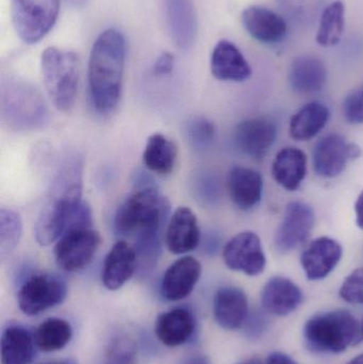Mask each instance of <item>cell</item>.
<instances>
[{"mask_svg":"<svg viewBox=\"0 0 363 364\" xmlns=\"http://www.w3.org/2000/svg\"><path fill=\"white\" fill-rule=\"evenodd\" d=\"M349 364H363V353L362 355H359V356L354 358Z\"/></svg>","mask_w":363,"mask_h":364,"instance_id":"cell-45","label":"cell"},{"mask_svg":"<svg viewBox=\"0 0 363 364\" xmlns=\"http://www.w3.org/2000/svg\"><path fill=\"white\" fill-rule=\"evenodd\" d=\"M195 318L190 310L175 308L158 318L155 331L158 340L168 348L187 343L195 331Z\"/></svg>","mask_w":363,"mask_h":364,"instance_id":"cell-25","label":"cell"},{"mask_svg":"<svg viewBox=\"0 0 363 364\" xmlns=\"http://www.w3.org/2000/svg\"><path fill=\"white\" fill-rule=\"evenodd\" d=\"M178 149L164 134H151L143 151V164L149 172L160 176L172 174L176 166Z\"/></svg>","mask_w":363,"mask_h":364,"instance_id":"cell-28","label":"cell"},{"mask_svg":"<svg viewBox=\"0 0 363 364\" xmlns=\"http://www.w3.org/2000/svg\"><path fill=\"white\" fill-rule=\"evenodd\" d=\"M360 155V147L347 142L345 136L339 134H326L318 141L313 149V170L318 176L335 178L345 170L350 161L357 159Z\"/></svg>","mask_w":363,"mask_h":364,"instance_id":"cell-9","label":"cell"},{"mask_svg":"<svg viewBox=\"0 0 363 364\" xmlns=\"http://www.w3.org/2000/svg\"><path fill=\"white\" fill-rule=\"evenodd\" d=\"M242 23L251 38L264 44H276L287 36L286 19L264 6H251L245 9Z\"/></svg>","mask_w":363,"mask_h":364,"instance_id":"cell-18","label":"cell"},{"mask_svg":"<svg viewBox=\"0 0 363 364\" xmlns=\"http://www.w3.org/2000/svg\"><path fill=\"white\" fill-rule=\"evenodd\" d=\"M102 244L92 227L68 229L55 244V262L66 272H78L91 263Z\"/></svg>","mask_w":363,"mask_h":364,"instance_id":"cell-8","label":"cell"},{"mask_svg":"<svg viewBox=\"0 0 363 364\" xmlns=\"http://www.w3.org/2000/svg\"><path fill=\"white\" fill-rule=\"evenodd\" d=\"M278 128L269 117H251L237 126L234 143L241 153L251 159H264L276 142Z\"/></svg>","mask_w":363,"mask_h":364,"instance_id":"cell-13","label":"cell"},{"mask_svg":"<svg viewBox=\"0 0 363 364\" xmlns=\"http://www.w3.org/2000/svg\"><path fill=\"white\" fill-rule=\"evenodd\" d=\"M2 119L17 129L40 127L47 119V107L40 92L23 79H2Z\"/></svg>","mask_w":363,"mask_h":364,"instance_id":"cell-5","label":"cell"},{"mask_svg":"<svg viewBox=\"0 0 363 364\" xmlns=\"http://www.w3.org/2000/svg\"><path fill=\"white\" fill-rule=\"evenodd\" d=\"M23 235V223L17 212L0 209V255L2 258L10 255L18 245Z\"/></svg>","mask_w":363,"mask_h":364,"instance_id":"cell-32","label":"cell"},{"mask_svg":"<svg viewBox=\"0 0 363 364\" xmlns=\"http://www.w3.org/2000/svg\"><path fill=\"white\" fill-rule=\"evenodd\" d=\"M363 341V320L362 322V325H360V331H359V336H358L357 342L356 343H360V342Z\"/></svg>","mask_w":363,"mask_h":364,"instance_id":"cell-46","label":"cell"},{"mask_svg":"<svg viewBox=\"0 0 363 364\" xmlns=\"http://www.w3.org/2000/svg\"><path fill=\"white\" fill-rule=\"evenodd\" d=\"M34 336L21 326H10L1 336V364H31Z\"/></svg>","mask_w":363,"mask_h":364,"instance_id":"cell-29","label":"cell"},{"mask_svg":"<svg viewBox=\"0 0 363 364\" xmlns=\"http://www.w3.org/2000/svg\"><path fill=\"white\" fill-rule=\"evenodd\" d=\"M327 82V68L319 58L300 55L290 64L289 83L296 93L315 94L322 91Z\"/></svg>","mask_w":363,"mask_h":364,"instance_id":"cell-24","label":"cell"},{"mask_svg":"<svg viewBox=\"0 0 363 364\" xmlns=\"http://www.w3.org/2000/svg\"><path fill=\"white\" fill-rule=\"evenodd\" d=\"M180 364H211V363L207 357L195 355V356L188 357Z\"/></svg>","mask_w":363,"mask_h":364,"instance_id":"cell-43","label":"cell"},{"mask_svg":"<svg viewBox=\"0 0 363 364\" xmlns=\"http://www.w3.org/2000/svg\"><path fill=\"white\" fill-rule=\"evenodd\" d=\"M60 0H11L15 31L26 44H36L55 25Z\"/></svg>","mask_w":363,"mask_h":364,"instance_id":"cell-6","label":"cell"},{"mask_svg":"<svg viewBox=\"0 0 363 364\" xmlns=\"http://www.w3.org/2000/svg\"><path fill=\"white\" fill-rule=\"evenodd\" d=\"M272 175L274 181L285 190L290 192L298 190L306 178V154L296 147L281 149L273 161Z\"/></svg>","mask_w":363,"mask_h":364,"instance_id":"cell-26","label":"cell"},{"mask_svg":"<svg viewBox=\"0 0 363 364\" xmlns=\"http://www.w3.org/2000/svg\"><path fill=\"white\" fill-rule=\"evenodd\" d=\"M226 267L247 276H258L266 267L261 239L254 231H242L232 237L223 247Z\"/></svg>","mask_w":363,"mask_h":364,"instance_id":"cell-10","label":"cell"},{"mask_svg":"<svg viewBox=\"0 0 363 364\" xmlns=\"http://www.w3.org/2000/svg\"><path fill=\"white\" fill-rule=\"evenodd\" d=\"M138 269V256L134 245L119 241L109 250L102 269V282L108 290L121 289Z\"/></svg>","mask_w":363,"mask_h":364,"instance_id":"cell-21","label":"cell"},{"mask_svg":"<svg viewBox=\"0 0 363 364\" xmlns=\"http://www.w3.org/2000/svg\"><path fill=\"white\" fill-rule=\"evenodd\" d=\"M72 337V328L67 321L51 318L44 321L34 333L36 348L51 353L65 348Z\"/></svg>","mask_w":363,"mask_h":364,"instance_id":"cell-31","label":"cell"},{"mask_svg":"<svg viewBox=\"0 0 363 364\" xmlns=\"http://www.w3.org/2000/svg\"><path fill=\"white\" fill-rule=\"evenodd\" d=\"M67 295V284L59 275L38 273L27 278L19 289V309L27 316H38L61 305Z\"/></svg>","mask_w":363,"mask_h":364,"instance_id":"cell-7","label":"cell"},{"mask_svg":"<svg viewBox=\"0 0 363 364\" xmlns=\"http://www.w3.org/2000/svg\"><path fill=\"white\" fill-rule=\"evenodd\" d=\"M45 89L57 110L68 113L74 109L80 81V60L74 51L47 47L40 55Z\"/></svg>","mask_w":363,"mask_h":364,"instance_id":"cell-3","label":"cell"},{"mask_svg":"<svg viewBox=\"0 0 363 364\" xmlns=\"http://www.w3.org/2000/svg\"><path fill=\"white\" fill-rule=\"evenodd\" d=\"M266 364H298V363L283 353L275 352L268 357Z\"/></svg>","mask_w":363,"mask_h":364,"instance_id":"cell-41","label":"cell"},{"mask_svg":"<svg viewBox=\"0 0 363 364\" xmlns=\"http://www.w3.org/2000/svg\"><path fill=\"white\" fill-rule=\"evenodd\" d=\"M343 248L335 239L320 237L313 240L300 256V265L309 280L327 277L340 262Z\"/></svg>","mask_w":363,"mask_h":364,"instance_id":"cell-14","label":"cell"},{"mask_svg":"<svg viewBox=\"0 0 363 364\" xmlns=\"http://www.w3.org/2000/svg\"><path fill=\"white\" fill-rule=\"evenodd\" d=\"M187 136L190 144L195 149H209L217 140V127L207 117H194L188 122Z\"/></svg>","mask_w":363,"mask_h":364,"instance_id":"cell-33","label":"cell"},{"mask_svg":"<svg viewBox=\"0 0 363 364\" xmlns=\"http://www.w3.org/2000/svg\"><path fill=\"white\" fill-rule=\"evenodd\" d=\"M44 364H76L74 360H62V361H57V363H44Z\"/></svg>","mask_w":363,"mask_h":364,"instance_id":"cell-47","label":"cell"},{"mask_svg":"<svg viewBox=\"0 0 363 364\" xmlns=\"http://www.w3.org/2000/svg\"><path fill=\"white\" fill-rule=\"evenodd\" d=\"M163 2L173 43L180 50H189L197 36V15L194 0H163Z\"/></svg>","mask_w":363,"mask_h":364,"instance_id":"cell-15","label":"cell"},{"mask_svg":"<svg viewBox=\"0 0 363 364\" xmlns=\"http://www.w3.org/2000/svg\"><path fill=\"white\" fill-rule=\"evenodd\" d=\"M343 117L353 125L363 124V85L353 90L345 97L342 106Z\"/></svg>","mask_w":363,"mask_h":364,"instance_id":"cell-37","label":"cell"},{"mask_svg":"<svg viewBox=\"0 0 363 364\" xmlns=\"http://www.w3.org/2000/svg\"><path fill=\"white\" fill-rule=\"evenodd\" d=\"M220 245H221V239L217 233L210 232L205 237L204 248L207 254L215 255V252H219Z\"/></svg>","mask_w":363,"mask_h":364,"instance_id":"cell-40","label":"cell"},{"mask_svg":"<svg viewBox=\"0 0 363 364\" xmlns=\"http://www.w3.org/2000/svg\"><path fill=\"white\" fill-rule=\"evenodd\" d=\"M213 316L215 322L227 331L243 326L249 316V301L244 291L237 287H223L215 295Z\"/></svg>","mask_w":363,"mask_h":364,"instance_id":"cell-23","label":"cell"},{"mask_svg":"<svg viewBox=\"0 0 363 364\" xmlns=\"http://www.w3.org/2000/svg\"><path fill=\"white\" fill-rule=\"evenodd\" d=\"M200 182V186H198L196 192L200 194L202 200L206 201V203H215V201L219 200V183L215 178L209 176L202 177Z\"/></svg>","mask_w":363,"mask_h":364,"instance_id":"cell-38","label":"cell"},{"mask_svg":"<svg viewBox=\"0 0 363 364\" xmlns=\"http://www.w3.org/2000/svg\"><path fill=\"white\" fill-rule=\"evenodd\" d=\"M175 58L172 53H163L153 64V74L155 77H166L174 70Z\"/></svg>","mask_w":363,"mask_h":364,"instance_id":"cell-39","label":"cell"},{"mask_svg":"<svg viewBox=\"0 0 363 364\" xmlns=\"http://www.w3.org/2000/svg\"><path fill=\"white\" fill-rule=\"evenodd\" d=\"M345 29V4L341 0H337L326 6L322 12L315 40L321 46H335L342 38Z\"/></svg>","mask_w":363,"mask_h":364,"instance_id":"cell-30","label":"cell"},{"mask_svg":"<svg viewBox=\"0 0 363 364\" xmlns=\"http://www.w3.org/2000/svg\"><path fill=\"white\" fill-rule=\"evenodd\" d=\"M65 1L74 8H82L87 4V0H65Z\"/></svg>","mask_w":363,"mask_h":364,"instance_id":"cell-44","label":"cell"},{"mask_svg":"<svg viewBox=\"0 0 363 364\" xmlns=\"http://www.w3.org/2000/svg\"><path fill=\"white\" fill-rule=\"evenodd\" d=\"M341 299L353 305H363V267L352 272L339 291Z\"/></svg>","mask_w":363,"mask_h":364,"instance_id":"cell-36","label":"cell"},{"mask_svg":"<svg viewBox=\"0 0 363 364\" xmlns=\"http://www.w3.org/2000/svg\"><path fill=\"white\" fill-rule=\"evenodd\" d=\"M127 45L123 32L109 28L98 36L90 53L87 80L92 105L99 114L112 113L123 92Z\"/></svg>","mask_w":363,"mask_h":364,"instance_id":"cell-2","label":"cell"},{"mask_svg":"<svg viewBox=\"0 0 363 364\" xmlns=\"http://www.w3.org/2000/svg\"><path fill=\"white\" fill-rule=\"evenodd\" d=\"M170 210L168 199L155 186L139 188L117 209L115 230L134 240V247L141 259L156 260L161 255L162 233Z\"/></svg>","mask_w":363,"mask_h":364,"instance_id":"cell-1","label":"cell"},{"mask_svg":"<svg viewBox=\"0 0 363 364\" xmlns=\"http://www.w3.org/2000/svg\"><path fill=\"white\" fill-rule=\"evenodd\" d=\"M211 73L217 80L243 82L251 78V70L240 49L227 40L215 45L211 53Z\"/></svg>","mask_w":363,"mask_h":364,"instance_id":"cell-19","label":"cell"},{"mask_svg":"<svg viewBox=\"0 0 363 364\" xmlns=\"http://www.w3.org/2000/svg\"><path fill=\"white\" fill-rule=\"evenodd\" d=\"M315 214L308 203L291 201L288 203L285 215L275 233V248L287 254L304 244L313 232Z\"/></svg>","mask_w":363,"mask_h":364,"instance_id":"cell-11","label":"cell"},{"mask_svg":"<svg viewBox=\"0 0 363 364\" xmlns=\"http://www.w3.org/2000/svg\"><path fill=\"white\" fill-rule=\"evenodd\" d=\"M285 13L298 21H313L322 4V0H277Z\"/></svg>","mask_w":363,"mask_h":364,"instance_id":"cell-34","label":"cell"},{"mask_svg":"<svg viewBox=\"0 0 363 364\" xmlns=\"http://www.w3.org/2000/svg\"><path fill=\"white\" fill-rule=\"evenodd\" d=\"M356 224L363 230V191L355 203Z\"/></svg>","mask_w":363,"mask_h":364,"instance_id":"cell-42","label":"cell"},{"mask_svg":"<svg viewBox=\"0 0 363 364\" xmlns=\"http://www.w3.org/2000/svg\"><path fill=\"white\" fill-rule=\"evenodd\" d=\"M360 325L347 310L313 316L305 325L304 338L313 352L339 354L357 342Z\"/></svg>","mask_w":363,"mask_h":364,"instance_id":"cell-4","label":"cell"},{"mask_svg":"<svg viewBox=\"0 0 363 364\" xmlns=\"http://www.w3.org/2000/svg\"><path fill=\"white\" fill-rule=\"evenodd\" d=\"M104 364H136V350L125 338L115 339L108 348Z\"/></svg>","mask_w":363,"mask_h":364,"instance_id":"cell-35","label":"cell"},{"mask_svg":"<svg viewBox=\"0 0 363 364\" xmlns=\"http://www.w3.org/2000/svg\"><path fill=\"white\" fill-rule=\"evenodd\" d=\"M304 299L300 287L289 278L275 276L271 278L261 294L264 310L277 316H287L296 311Z\"/></svg>","mask_w":363,"mask_h":364,"instance_id":"cell-22","label":"cell"},{"mask_svg":"<svg viewBox=\"0 0 363 364\" xmlns=\"http://www.w3.org/2000/svg\"><path fill=\"white\" fill-rule=\"evenodd\" d=\"M242 364H261V363H260L259 360H257V359H253V360H249Z\"/></svg>","mask_w":363,"mask_h":364,"instance_id":"cell-48","label":"cell"},{"mask_svg":"<svg viewBox=\"0 0 363 364\" xmlns=\"http://www.w3.org/2000/svg\"><path fill=\"white\" fill-rule=\"evenodd\" d=\"M202 242L197 218L188 207H179L166 226V245L174 255L193 252Z\"/></svg>","mask_w":363,"mask_h":364,"instance_id":"cell-16","label":"cell"},{"mask_svg":"<svg viewBox=\"0 0 363 364\" xmlns=\"http://www.w3.org/2000/svg\"><path fill=\"white\" fill-rule=\"evenodd\" d=\"M330 117V109L323 102H308L292 117L290 136L300 142L311 140L325 128Z\"/></svg>","mask_w":363,"mask_h":364,"instance_id":"cell-27","label":"cell"},{"mask_svg":"<svg viewBox=\"0 0 363 364\" xmlns=\"http://www.w3.org/2000/svg\"><path fill=\"white\" fill-rule=\"evenodd\" d=\"M82 198L48 193L36 223V239L42 246L57 242L65 232L72 210Z\"/></svg>","mask_w":363,"mask_h":364,"instance_id":"cell-12","label":"cell"},{"mask_svg":"<svg viewBox=\"0 0 363 364\" xmlns=\"http://www.w3.org/2000/svg\"><path fill=\"white\" fill-rule=\"evenodd\" d=\"M227 188L232 203L243 211L259 205L264 194L262 175L253 168L237 166L228 173Z\"/></svg>","mask_w":363,"mask_h":364,"instance_id":"cell-20","label":"cell"},{"mask_svg":"<svg viewBox=\"0 0 363 364\" xmlns=\"http://www.w3.org/2000/svg\"><path fill=\"white\" fill-rule=\"evenodd\" d=\"M202 275V264L194 257L185 256L175 261L164 273L161 294L166 301H178L193 292Z\"/></svg>","mask_w":363,"mask_h":364,"instance_id":"cell-17","label":"cell"}]
</instances>
